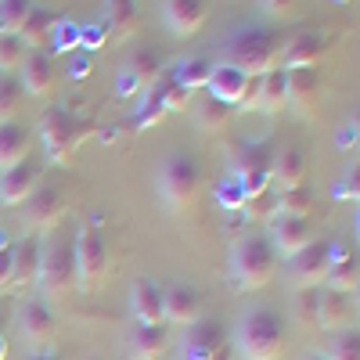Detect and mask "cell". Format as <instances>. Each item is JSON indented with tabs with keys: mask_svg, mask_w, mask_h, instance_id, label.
<instances>
[{
	"mask_svg": "<svg viewBox=\"0 0 360 360\" xmlns=\"http://www.w3.org/2000/svg\"><path fill=\"white\" fill-rule=\"evenodd\" d=\"M231 346L242 360H281L285 356V321H281V314L270 310V307H249L238 317Z\"/></svg>",
	"mask_w": 360,
	"mask_h": 360,
	"instance_id": "6da1fadb",
	"label": "cell"
},
{
	"mask_svg": "<svg viewBox=\"0 0 360 360\" xmlns=\"http://www.w3.org/2000/svg\"><path fill=\"white\" fill-rule=\"evenodd\" d=\"M227 274H231L234 292H259L278 278V256H274V249H270V242L263 234L238 238L231 245Z\"/></svg>",
	"mask_w": 360,
	"mask_h": 360,
	"instance_id": "7a4b0ae2",
	"label": "cell"
},
{
	"mask_svg": "<svg viewBox=\"0 0 360 360\" xmlns=\"http://www.w3.org/2000/svg\"><path fill=\"white\" fill-rule=\"evenodd\" d=\"M281 47H285V37L274 33V29H256V25L238 29L224 44V62L242 69L245 76H263L281 65Z\"/></svg>",
	"mask_w": 360,
	"mask_h": 360,
	"instance_id": "3957f363",
	"label": "cell"
},
{
	"mask_svg": "<svg viewBox=\"0 0 360 360\" xmlns=\"http://www.w3.org/2000/svg\"><path fill=\"white\" fill-rule=\"evenodd\" d=\"M37 130H40V144H44L47 159L58 162V166H69L72 155H76V148L90 134H98L94 123H86V119L72 115L69 108H44L40 119H37Z\"/></svg>",
	"mask_w": 360,
	"mask_h": 360,
	"instance_id": "277c9868",
	"label": "cell"
},
{
	"mask_svg": "<svg viewBox=\"0 0 360 360\" xmlns=\"http://www.w3.org/2000/svg\"><path fill=\"white\" fill-rule=\"evenodd\" d=\"M159 198L173 209V213H188L195 209L198 195H202V169L195 162V155L188 152H173L159 162Z\"/></svg>",
	"mask_w": 360,
	"mask_h": 360,
	"instance_id": "5b68a950",
	"label": "cell"
},
{
	"mask_svg": "<svg viewBox=\"0 0 360 360\" xmlns=\"http://www.w3.org/2000/svg\"><path fill=\"white\" fill-rule=\"evenodd\" d=\"M270 166H274V144L270 141H238L231 148V176L242 184L245 198L270 188Z\"/></svg>",
	"mask_w": 360,
	"mask_h": 360,
	"instance_id": "8992f818",
	"label": "cell"
},
{
	"mask_svg": "<svg viewBox=\"0 0 360 360\" xmlns=\"http://www.w3.org/2000/svg\"><path fill=\"white\" fill-rule=\"evenodd\" d=\"M72 259H76V288L94 292L108 278V245L105 234L98 227H79L76 242H72Z\"/></svg>",
	"mask_w": 360,
	"mask_h": 360,
	"instance_id": "52a82bcc",
	"label": "cell"
},
{
	"mask_svg": "<svg viewBox=\"0 0 360 360\" xmlns=\"http://www.w3.org/2000/svg\"><path fill=\"white\" fill-rule=\"evenodd\" d=\"M37 285H40V292L51 299V303L65 299V295L76 288V259H72V245H69V242H62V238H58V242L44 245Z\"/></svg>",
	"mask_w": 360,
	"mask_h": 360,
	"instance_id": "ba28073f",
	"label": "cell"
},
{
	"mask_svg": "<svg viewBox=\"0 0 360 360\" xmlns=\"http://www.w3.org/2000/svg\"><path fill=\"white\" fill-rule=\"evenodd\" d=\"M180 360H234V346L224 332V324L213 317H202L191 328H184Z\"/></svg>",
	"mask_w": 360,
	"mask_h": 360,
	"instance_id": "9c48e42d",
	"label": "cell"
},
{
	"mask_svg": "<svg viewBox=\"0 0 360 360\" xmlns=\"http://www.w3.org/2000/svg\"><path fill=\"white\" fill-rule=\"evenodd\" d=\"M162 72H166L162 54L152 51V47H141V51H134L127 62H123V69H119V76H115V94H119V98H141L148 86H155V79H159Z\"/></svg>",
	"mask_w": 360,
	"mask_h": 360,
	"instance_id": "30bf717a",
	"label": "cell"
},
{
	"mask_svg": "<svg viewBox=\"0 0 360 360\" xmlns=\"http://www.w3.org/2000/svg\"><path fill=\"white\" fill-rule=\"evenodd\" d=\"M65 213H69V205H65V198H62V191L58 188H37L33 195H29L25 202H22V224H25V231L29 234H47V231H54L58 224L65 220Z\"/></svg>",
	"mask_w": 360,
	"mask_h": 360,
	"instance_id": "8fae6325",
	"label": "cell"
},
{
	"mask_svg": "<svg viewBox=\"0 0 360 360\" xmlns=\"http://www.w3.org/2000/svg\"><path fill=\"white\" fill-rule=\"evenodd\" d=\"M18 335L25 339V346L33 353L51 349L54 339H58V317H54V310L47 303H37V299H33V303H25L18 310Z\"/></svg>",
	"mask_w": 360,
	"mask_h": 360,
	"instance_id": "7c38bea8",
	"label": "cell"
},
{
	"mask_svg": "<svg viewBox=\"0 0 360 360\" xmlns=\"http://www.w3.org/2000/svg\"><path fill=\"white\" fill-rule=\"evenodd\" d=\"M285 86H288V108L303 119H314L324 98V83L317 69H285Z\"/></svg>",
	"mask_w": 360,
	"mask_h": 360,
	"instance_id": "4fadbf2b",
	"label": "cell"
},
{
	"mask_svg": "<svg viewBox=\"0 0 360 360\" xmlns=\"http://www.w3.org/2000/svg\"><path fill=\"white\" fill-rule=\"evenodd\" d=\"M162 310H166V324L184 332V328H191L195 321H202V295L188 281L162 285Z\"/></svg>",
	"mask_w": 360,
	"mask_h": 360,
	"instance_id": "5bb4252c",
	"label": "cell"
},
{
	"mask_svg": "<svg viewBox=\"0 0 360 360\" xmlns=\"http://www.w3.org/2000/svg\"><path fill=\"white\" fill-rule=\"evenodd\" d=\"M328 245H332V242L314 238L303 252L292 256V263H288L292 288H321L324 285V274H328Z\"/></svg>",
	"mask_w": 360,
	"mask_h": 360,
	"instance_id": "9a60e30c",
	"label": "cell"
},
{
	"mask_svg": "<svg viewBox=\"0 0 360 360\" xmlns=\"http://www.w3.org/2000/svg\"><path fill=\"white\" fill-rule=\"evenodd\" d=\"M18 83L25 90V98H51L54 86H58V65L47 51H29L25 62L18 69Z\"/></svg>",
	"mask_w": 360,
	"mask_h": 360,
	"instance_id": "2e32d148",
	"label": "cell"
},
{
	"mask_svg": "<svg viewBox=\"0 0 360 360\" xmlns=\"http://www.w3.org/2000/svg\"><path fill=\"white\" fill-rule=\"evenodd\" d=\"M270 249H274V256H285L292 259L295 252H303L310 242H314V227L307 217H278L274 224H270Z\"/></svg>",
	"mask_w": 360,
	"mask_h": 360,
	"instance_id": "e0dca14e",
	"label": "cell"
},
{
	"mask_svg": "<svg viewBox=\"0 0 360 360\" xmlns=\"http://www.w3.org/2000/svg\"><path fill=\"white\" fill-rule=\"evenodd\" d=\"M324 51H328V40L317 29H299L281 47V69H317Z\"/></svg>",
	"mask_w": 360,
	"mask_h": 360,
	"instance_id": "ac0fdd59",
	"label": "cell"
},
{
	"mask_svg": "<svg viewBox=\"0 0 360 360\" xmlns=\"http://www.w3.org/2000/svg\"><path fill=\"white\" fill-rule=\"evenodd\" d=\"M356 285H360V263H356V252L346 249L342 242H332V245H328V274H324V285H321V288L356 295Z\"/></svg>",
	"mask_w": 360,
	"mask_h": 360,
	"instance_id": "d6986e66",
	"label": "cell"
},
{
	"mask_svg": "<svg viewBox=\"0 0 360 360\" xmlns=\"http://www.w3.org/2000/svg\"><path fill=\"white\" fill-rule=\"evenodd\" d=\"M205 18H209L205 0H166L162 4V22H166L169 33L180 37V40L195 37L198 29L205 25Z\"/></svg>",
	"mask_w": 360,
	"mask_h": 360,
	"instance_id": "ffe728a7",
	"label": "cell"
},
{
	"mask_svg": "<svg viewBox=\"0 0 360 360\" xmlns=\"http://www.w3.org/2000/svg\"><path fill=\"white\" fill-rule=\"evenodd\" d=\"M353 317H356V295L321 288V299H317V328L321 332H342V328L353 324Z\"/></svg>",
	"mask_w": 360,
	"mask_h": 360,
	"instance_id": "44dd1931",
	"label": "cell"
},
{
	"mask_svg": "<svg viewBox=\"0 0 360 360\" xmlns=\"http://www.w3.org/2000/svg\"><path fill=\"white\" fill-rule=\"evenodd\" d=\"M130 314L137 324H166L162 310V285L152 278H141L130 285Z\"/></svg>",
	"mask_w": 360,
	"mask_h": 360,
	"instance_id": "7402d4cb",
	"label": "cell"
},
{
	"mask_svg": "<svg viewBox=\"0 0 360 360\" xmlns=\"http://www.w3.org/2000/svg\"><path fill=\"white\" fill-rule=\"evenodd\" d=\"M40 188V166L37 162H22L8 173H0V205H22L29 195H33Z\"/></svg>",
	"mask_w": 360,
	"mask_h": 360,
	"instance_id": "603a6c76",
	"label": "cell"
},
{
	"mask_svg": "<svg viewBox=\"0 0 360 360\" xmlns=\"http://www.w3.org/2000/svg\"><path fill=\"white\" fill-rule=\"evenodd\" d=\"M245 83H249V76L242 72V69H234V65H227V62H217V65H209V98H217V101H224L227 108H234L238 105V98H242V90H245Z\"/></svg>",
	"mask_w": 360,
	"mask_h": 360,
	"instance_id": "cb8c5ba5",
	"label": "cell"
},
{
	"mask_svg": "<svg viewBox=\"0 0 360 360\" xmlns=\"http://www.w3.org/2000/svg\"><path fill=\"white\" fill-rule=\"evenodd\" d=\"M270 184H278V191H288V188L307 184V155L299 152L295 144H288V148H281V152H274Z\"/></svg>",
	"mask_w": 360,
	"mask_h": 360,
	"instance_id": "d4e9b609",
	"label": "cell"
},
{
	"mask_svg": "<svg viewBox=\"0 0 360 360\" xmlns=\"http://www.w3.org/2000/svg\"><path fill=\"white\" fill-rule=\"evenodd\" d=\"M127 346L134 360H162L169 349V332L166 324H134Z\"/></svg>",
	"mask_w": 360,
	"mask_h": 360,
	"instance_id": "484cf974",
	"label": "cell"
},
{
	"mask_svg": "<svg viewBox=\"0 0 360 360\" xmlns=\"http://www.w3.org/2000/svg\"><path fill=\"white\" fill-rule=\"evenodd\" d=\"M40 256H44V245L33 242V238H25V242L11 245V285L8 288H29V285H37Z\"/></svg>",
	"mask_w": 360,
	"mask_h": 360,
	"instance_id": "4316f807",
	"label": "cell"
},
{
	"mask_svg": "<svg viewBox=\"0 0 360 360\" xmlns=\"http://www.w3.org/2000/svg\"><path fill=\"white\" fill-rule=\"evenodd\" d=\"M29 148H33V137L22 123H0V173L22 166L29 159Z\"/></svg>",
	"mask_w": 360,
	"mask_h": 360,
	"instance_id": "83f0119b",
	"label": "cell"
},
{
	"mask_svg": "<svg viewBox=\"0 0 360 360\" xmlns=\"http://www.w3.org/2000/svg\"><path fill=\"white\" fill-rule=\"evenodd\" d=\"M288 108V86H285V69H270L259 76V94H256V112L263 115H281Z\"/></svg>",
	"mask_w": 360,
	"mask_h": 360,
	"instance_id": "f1b7e54d",
	"label": "cell"
},
{
	"mask_svg": "<svg viewBox=\"0 0 360 360\" xmlns=\"http://www.w3.org/2000/svg\"><path fill=\"white\" fill-rule=\"evenodd\" d=\"M54 25H58V15L51 8H33L25 25L18 29V40L25 44V51H44V47H51Z\"/></svg>",
	"mask_w": 360,
	"mask_h": 360,
	"instance_id": "f546056e",
	"label": "cell"
},
{
	"mask_svg": "<svg viewBox=\"0 0 360 360\" xmlns=\"http://www.w3.org/2000/svg\"><path fill=\"white\" fill-rule=\"evenodd\" d=\"M108 33L115 40H130L141 25V11H137V0H105V18Z\"/></svg>",
	"mask_w": 360,
	"mask_h": 360,
	"instance_id": "4dcf8cb0",
	"label": "cell"
},
{
	"mask_svg": "<svg viewBox=\"0 0 360 360\" xmlns=\"http://www.w3.org/2000/svg\"><path fill=\"white\" fill-rule=\"evenodd\" d=\"M242 213H245V220H252V224H274V220L281 217L278 191H274V188H263V191L249 195L245 205H242Z\"/></svg>",
	"mask_w": 360,
	"mask_h": 360,
	"instance_id": "1f68e13d",
	"label": "cell"
},
{
	"mask_svg": "<svg viewBox=\"0 0 360 360\" xmlns=\"http://www.w3.org/2000/svg\"><path fill=\"white\" fill-rule=\"evenodd\" d=\"M231 119H234V108H227V105L217 101V98H205L202 105H195V123H198V130L220 134V130L231 127Z\"/></svg>",
	"mask_w": 360,
	"mask_h": 360,
	"instance_id": "d6a6232c",
	"label": "cell"
},
{
	"mask_svg": "<svg viewBox=\"0 0 360 360\" xmlns=\"http://www.w3.org/2000/svg\"><path fill=\"white\" fill-rule=\"evenodd\" d=\"M166 115H169V112H166V105H162V98H159V90L148 86L144 94L137 98V108H134V130L155 127V123H162Z\"/></svg>",
	"mask_w": 360,
	"mask_h": 360,
	"instance_id": "836d02e7",
	"label": "cell"
},
{
	"mask_svg": "<svg viewBox=\"0 0 360 360\" xmlns=\"http://www.w3.org/2000/svg\"><path fill=\"white\" fill-rule=\"evenodd\" d=\"M22 108H25V90L18 76H0V123H18Z\"/></svg>",
	"mask_w": 360,
	"mask_h": 360,
	"instance_id": "e575fe53",
	"label": "cell"
},
{
	"mask_svg": "<svg viewBox=\"0 0 360 360\" xmlns=\"http://www.w3.org/2000/svg\"><path fill=\"white\" fill-rule=\"evenodd\" d=\"M169 76H173L180 86H188L191 94H195L198 86L209 83V62H205V58H198V54H195V58H184V62H176V65H173Z\"/></svg>",
	"mask_w": 360,
	"mask_h": 360,
	"instance_id": "d590c367",
	"label": "cell"
},
{
	"mask_svg": "<svg viewBox=\"0 0 360 360\" xmlns=\"http://www.w3.org/2000/svg\"><path fill=\"white\" fill-rule=\"evenodd\" d=\"M317 299L321 288H292V317L299 328H317Z\"/></svg>",
	"mask_w": 360,
	"mask_h": 360,
	"instance_id": "8d00e7d4",
	"label": "cell"
},
{
	"mask_svg": "<svg viewBox=\"0 0 360 360\" xmlns=\"http://www.w3.org/2000/svg\"><path fill=\"white\" fill-rule=\"evenodd\" d=\"M33 8V0H0V37H18Z\"/></svg>",
	"mask_w": 360,
	"mask_h": 360,
	"instance_id": "74e56055",
	"label": "cell"
},
{
	"mask_svg": "<svg viewBox=\"0 0 360 360\" xmlns=\"http://www.w3.org/2000/svg\"><path fill=\"white\" fill-rule=\"evenodd\" d=\"M278 209H281V217H307L314 213V195L307 184H299V188H288V191H278Z\"/></svg>",
	"mask_w": 360,
	"mask_h": 360,
	"instance_id": "f35d334b",
	"label": "cell"
},
{
	"mask_svg": "<svg viewBox=\"0 0 360 360\" xmlns=\"http://www.w3.org/2000/svg\"><path fill=\"white\" fill-rule=\"evenodd\" d=\"M155 90H159V98H162L166 112H184V108H191V90L180 86L173 76L162 72V76L155 79Z\"/></svg>",
	"mask_w": 360,
	"mask_h": 360,
	"instance_id": "ab89813d",
	"label": "cell"
},
{
	"mask_svg": "<svg viewBox=\"0 0 360 360\" xmlns=\"http://www.w3.org/2000/svg\"><path fill=\"white\" fill-rule=\"evenodd\" d=\"M324 360H360V332L356 328H342V332H335L332 346H328V353H321Z\"/></svg>",
	"mask_w": 360,
	"mask_h": 360,
	"instance_id": "60d3db41",
	"label": "cell"
},
{
	"mask_svg": "<svg viewBox=\"0 0 360 360\" xmlns=\"http://www.w3.org/2000/svg\"><path fill=\"white\" fill-rule=\"evenodd\" d=\"M25 44L18 37H0V76H15L25 62Z\"/></svg>",
	"mask_w": 360,
	"mask_h": 360,
	"instance_id": "b9f144b4",
	"label": "cell"
},
{
	"mask_svg": "<svg viewBox=\"0 0 360 360\" xmlns=\"http://www.w3.org/2000/svg\"><path fill=\"white\" fill-rule=\"evenodd\" d=\"M51 47H54L58 54H76V51H79V22L58 18L54 37H51Z\"/></svg>",
	"mask_w": 360,
	"mask_h": 360,
	"instance_id": "7bdbcfd3",
	"label": "cell"
},
{
	"mask_svg": "<svg viewBox=\"0 0 360 360\" xmlns=\"http://www.w3.org/2000/svg\"><path fill=\"white\" fill-rule=\"evenodd\" d=\"M108 37H112V33H108V25H105V22H94V25H90V22L83 25V22H79V51H83V54L101 51Z\"/></svg>",
	"mask_w": 360,
	"mask_h": 360,
	"instance_id": "ee69618b",
	"label": "cell"
},
{
	"mask_svg": "<svg viewBox=\"0 0 360 360\" xmlns=\"http://www.w3.org/2000/svg\"><path fill=\"white\" fill-rule=\"evenodd\" d=\"M217 202H220L224 209H238V213H242V205H245V191H242V184H238L234 176H227L224 184L217 188Z\"/></svg>",
	"mask_w": 360,
	"mask_h": 360,
	"instance_id": "f6af8a7d",
	"label": "cell"
},
{
	"mask_svg": "<svg viewBox=\"0 0 360 360\" xmlns=\"http://www.w3.org/2000/svg\"><path fill=\"white\" fill-rule=\"evenodd\" d=\"M335 198H342V202H356L360 198V169L356 166L342 169V180L335 184Z\"/></svg>",
	"mask_w": 360,
	"mask_h": 360,
	"instance_id": "bcb514c9",
	"label": "cell"
},
{
	"mask_svg": "<svg viewBox=\"0 0 360 360\" xmlns=\"http://www.w3.org/2000/svg\"><path fill=\"white\" fill-rule=\"evenodd\" d=\"M256 4L266 18H292L295 11V0H256Z\"/></svg>",
	"mask_w": 360,
	"mask_h": 360,
	"instance_id": "7dc6e473",
	"label": "cell"
},
{
	"mask_svg": "<svg viewBox=\"0 0 360 360\" xmlns=\"http://www.w3.org/2000/svg\"><path fill=\"white\" fill-rule=\"evenodd\" d=\"M90 72H94V58H90V54H83V51H76L72 65H69V76H72V79H86Z\"/></svg>",
	"mask_w": 360,
	"mask_h": 360,
	"instance_id": "c3c4849f",
	"label": "cell"
},
{
	"mask_svg": "<svg viewBox=\"0 0 360 360\" xmlns=\"http://www.w3.org/2000/svg\"><path fill=\"white\" fill-rule=\"evenodd\" d=\"M11 285V245H0V292Z\"/></svg>",
	"mask_w": 360,
	"mask_h": 360,
	"instance_id": "681fc988",
	"label": "cell"
},
{
	"mask_svg": "<svg viewBox=\"0 0 360 360\" xmlns=\"http://www.w3.org/2000/svg\"><path fill=\"white\" fill-rule=\"evenodd\" d=\"M29 360H62V356L51 353V349H44V353H29Z\"/></svg>",
	"mask_w": 360,
	"mask_h": 360,
	"instance_id": "f907efd6",
	"label": "cell"
},
{
	"mask_svg": "<svg viewBox=\"0 0 360 360\" xmlns=\"http://www.w3.org/2000/svg\"><path fill=\"white\" fill-rule=\"evenodd\" d=\"M0 360H8V339H4V328H0Z\"/></svg>",
	"mask_w": 360,
	"mask_h": 360,
	"instance_id": "816d5d0a",
	"label": "cell"
},
{
	"mask_svg": "<svg viewBox=\"0 0 360 360\" xmlns=\"http://www.w3.org/2000/svg\"><path fill=\"white\" fill-rule=\"evenodd\" d=\"M307 360H324V356H321V353H310V356H307Z\"/></svg>",
	"mask_w": 360,
	"mask_h": 360,
	"instance_id": "f5cc1de1",
	"label": "cell"
},
{
	"mask_svg": "<svg viewBox=\"0 0 360 360\" xmlns=\"http://www.w3.org/2000/svg\"><path fill=\"white\" fill-rule=\"evenodd\" d=\"M0 245H8V238H4V234H0Z\"/></svg>",
	"mask_w": 360,
	"mask_h": 360,
	"instance_id": "db71d44e",
	"label": "cell"
},
{
	"mask_svg": "<svg viewBox=\"0 0 360 360\" xmlns=\"http://www.w3.org/2000/svg\"><path fill=\"white\" fill-rule=\"evenodd\" d=\"M0 295H4V292H0Z\"/></svg>",
	"mask_w": 360,
	"mask_h": 360,
	"instance_id": "11a10c76",
	"label": "cell"
}]
</instances>
